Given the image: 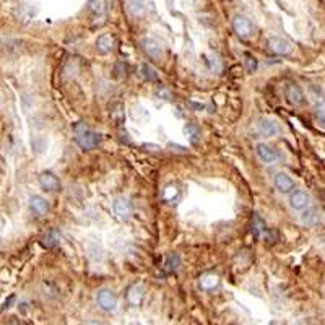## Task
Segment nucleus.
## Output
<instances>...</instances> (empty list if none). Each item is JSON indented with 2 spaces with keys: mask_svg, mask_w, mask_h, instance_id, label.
<instances>
[{
  "mask_svg": "<svg viewBox=\"0 0 325 325\" xmlns=\"http://www.w3.org/2000/svg\"><path fill=\"white\" fill-rule=\"evenodd\" d=\"M96 304L99 306V309L104 311V312H114L117 309V304H119L117 294L114 293L112 290L104 288V290L98 291V294H96Z\"/></svg>",
  "mask_w": 325,
  "mask_h": 325,
  "instance_id": "1",
  "label": "nucleus"
},
{
  "mask_svg": "<svg viewBox=\"0 0 325 325\" xmlns=\"http://www.w3.org/2000/svg\"><path fill=\"white\" fill-rule=\"evenodd\" d=\"M233 30L239 37L247 39V37H251L254 34V25L246 15H236L233 18Z\"/></svg>",
  "mask_w": 325,
  "mask_h": 325,
  "instance_id": "2",
  "label": "nucleus"
},
{
  "mask_svg": "<svg viewBox=\"0 0 325 325\" xmlns=\"http://www.w3.org/2000/svg\"><path fill=\"white\" fill-rule=\"evenodd\" d=\"M99 135L94 133L88 129H83L80 132H76V145L82 150H93L99 145Z\"/></svg>",
  "mask_w": 325,
  "mask_h": 325,
  "instance_id": "3",
  "label": "nucleus"
},
{
  "mask_svg": "<svg viewBox=\"0 0 325 325\" xmlns=\"http://www.w3.org/2000/svg\"><path fill=\"white\" fill-rule=\"evenodd\" d=\"M141 47H143V51L155 60H161L162 57H165V49H162L161 43L153 39V37H145V39H141Z\"/></svg>",
  "mask_w": 325,
  "mask_h": 325,
  "instance_id": "4",
  "label": "nucleus"
},
{
  "mask_svg": "<svg viewBox=\"0 0 325 325\" xmlns=\"http://www.w3.org/2000/svg\"><path fill=\"white\" fill-rule=\"evenodd\" d=\"M112 210L119 219H127L132 215V204L126 197H116L112 202Z\"/></svg>",
  "mask_w": 325,
  "mask_h": 325,
  "instance_id": "5",
  "label": "nucleus"
},
{
  "mask_svg": "<svg viewBox=\"0 0 325 325\" xmlns=\"http://www.w3.org/2000/svg\"><path fill=\"white\" fill-rule=\"evenodd\" d=\"M285 96L288 99L293 106H302L306 98H304V91L301 90L299 85L296 83H288L285 88Z\"/></svg>",
  "mask_w": 325,
  "mask_h": 325,
  "instance_id": "6",
  "label": "nucleus"
},
{
  "mask_svg": "<svg viewBox=\"0 0 325 325\" xmlns=\"http://www.w3.org/2000/svg\"><path fill=\"white\" fill-rule=\"evenodd\" d=\"M290 207L293 210H298V212H302L304 208H308L311 204V197L308 192H304V190H294L290 195Z\"/></svg>",
  "mask_w": 325,
  "mask_h": 325,
  "instance_id": "7",
  "label": "nucleus"
},
{
  "mask_svg": "<svg viewBox=\"0 0 325 325\" xmlns=\"http://www.w3.org/2000/svg\"><path fill=\"white\" fill-rule=\"evenodd\" d=\"M257 129H259L260 135L270 138V137H275L280 133V127L278 124H276L275 120L269 119V117H260L259 120H257Z\"/></svg>",
  "mask_w": 325,
  "mask_h": 325,
  "instance_id": "8",
  "label": "nucleus"
},
{
  "mask_svg": "<svg viewBox=\"0 0 325 325\" xmlns=\"http://www.w3.org/2000/svg\"><path fill=\"white\" fill-rule=\"evenodd\" d=\"M37 180H39V186L46 190V192H55V190L60 189V180L57 179V176L54 173H49V171L41 173Z\"/></svg>",
  "mask_w": 325,
  "mask_h": 325,
  "instance_id": "9",
  "label": "nucleus"
},
{
  "mask_svg": "<svg viewBox=\"0 0 325 325\" xmlns=\"http://www.w3.org/2000/svg\"><path fill=\"white\" fill-rule=\"evenodd\" d=\"M30 210H31V212H33L36 216L43 218V216H46L47 213H49L51 205H49V202H47V200H46L44 197H41V195H33V197L30 198Z\"/></svg>",
  "mask_w": 325,
  "mask_h": 325,
  "instance_id": "10",
  "label": "nucleus"
},
{
  "mask_svg": "<svg viewBox=\"0 0 325 325\" xmlns=\"http://www.w3.org/2000/svg\"><path fill=\"white\" fill-rule=\"evenodd\" d=\"M273 184H275V189L281 194H291L293 189H294L293 179L286 173H276L275 179H273Z\"/></svg>",
  "mask_w": 325,
  "mask_h": 325,
  "instance_id": "11",
  "label": "nucleus"
},
{
  "mask_svg": "<svg viewBox=\"0 0 325 325\" xmlns=\"http://www.w3.org/2000/svg\"><path fill=\"white\" fill-rule=\"evenodd\" d=\"M269 49L276 55H290L291 54V44L283 39V37H270L269 39Z\"/></svg>",
  "mask_w": 325,
  "mask_h": 325,
  "instance_id": "12",
  "label": "nucleus"
},
{
  "mask_svg": "<svg viewBox=\"0 0 325 325\" xmlns=\"http://www.w3.org/2000/svg\"><path fill=\"white\" fill-rule=\"evenodd\" d=\"M255 151H257V156H259L263 162H267V165H272V162H275L276 158H278V153H276L270 145H267V143H257Z\"/></svg>",
  "mask_w": 325,
  "mask_h": 325,
  "instance_id": "13",
  "label": "nucleus"
},
{
  "mask_svg": "<svg viewBox=\"0 0 325 325\" xmlns=\"http://www.w3.org/2000/svg\"><path fill=\"white\" fill-rule=\"evenodd\" d=\"M114 44H116V37L112 34H101L96 39V51L99 54H109L114 49Z\"/></svg>",
  "mask_w": 325,
  "mask_h": 325,
  "instance_id": "14",
  "label": "nucleus"
},
{
  "mask_svg": "<svg viewBox=\"0 0 325 325\" xmlns=\"http://www.w3.org/2000/svg\"><path fill=\"white\" fill-rule=\"evenodd\" d=\"M145 298V290H143L141 285H132L127 291V301L132 306H140Z\"/></svg>",
  "mask_w": 325,
  "mask_h": 325,
  "instance_id": "15",
  "label": "nucleus"
},
{
  "mask_svg": "<svg viewBox=\"0 0 325 325\" xmlns=\"http://www.w3.org/2000/svg\"><path fill=\"white\" fill-rule=\"evenodd\" d=\"M200 288L205 290V291H213L215 288H218L219 286V276L215 275V273H205L200 276Z\"/></svg>",
  "mask_w": 325,
  "mask_h": 325,
  "instance_id": "16",
  "label": "nucleus"
},
{
  "mask_svg": "<svg viewBox=\"0 0 325 325\" xmlns=\"http://www.w3.org/2000/svg\"><path fill=\"white\" fill-rule=\"evenodd\" d=\"M301 221L306 225V226H315L319 221H320V215L315 208H304L302 210V215H301Z\"/></svg>",
  "mask_w": 325,
  "mask_h": 325,
  "instance_id": "17",
  "label": "nucleus"
},
{
  "mask_svg": "<svg viewBox=\"0 0 325 325\" xmlns=\"http://www.w3.org/2000/svg\"><path fill=\"white\" fill-rule=\"evenodd\" d=\"M184 135L192 145H198V141L202 140V132H200L197 124H187L184 127Z\"/></svg>",
  "mask_w": 325,
  "mask_h": 325,
  "instance_id": "18",
  "label": "nucleus"
},
{
  "mask_svg": "<svg viewBox=\"0 0 325 325\" xmlns=\"http://www.w3.org/2000/svg\"><path fill=\"white\" fill-rule=\"evenodd\" d=\"M127 8H129V13L135 18H141L147 13V7L143 4V0H129Z\"/></svg>",
  "mask_w": 325,
  "mask_h": 325,
  "instance_id": "19",
  "label": "nucleus"
},
{
  "mask_svg": "<svg viewBox=\"0 0 325 325\" xmlns=\"http://www.w3.org/2000/svg\"><path fill=\"white\" fill-rule=\"evenodd\" d=\"M267 231V225H265V221L263 219L257 215V213H254L252 215V234H254V237H260V236H263V233Z\"/></svg>",
  "mask_w": 325,
  "mask_h": 325,
  "instance_id": "20",
  "label": "nucleus"
},
{
  "mask_svg": "<svg viewBox=\"0 0 325 325\" xmlns=\"http://www.w3.org/2000/svg\"><path fill=\"white\" fill-rule=\"evenodd\" d=\"M88 7H90V12L94 16H101L103 18L104 13H106V0H90Z\"/></svg>",
  "mask_w": 325,
  "mask_h": 325,
  "instance_id": "21",
  "label": "nucleus"
},
{
  "mask_svg": "<svg viewBox=\"0 0 325 325\" xmlns=\"http://www.w3.org/2000/svg\"><path fill=\"white\" fill-rule=\"evenodd\" d=\"M179 194H180V189L176 184H169L162 189L161 195H162V200H165V202H174V200L179 197Z\"/></svg>",
  "mask_w": 325,
  "mask_h": 325,
  "instance_id": "22",
  "label": "nucleus"
},
{
  "mask_svg": "<svg viewBox=\"0 0 325 325\" xmlns=\"http://www.w3.org/2000/svg\"><path fill=\"white\" fill-rule=\"evenodd\" d=\"M41 242L44 247H55L57 244H59V234H57L55 229H49V231H46V234L41 237Z\"/></svg>",
  "mask_w": 325,
  "mask_h": 325,
  "instance_id": "23",
  "label": "nucleus"
},
{
  "mask_svg": "<svg viewBox=\"0 0 325 325\" xmlns=\"http://www.w3.org/2000/svg\"><path fill=\"white\" fill-rule=\"evenodd\" d=\"M109 116L116 124H120L124 120V106L120 103H114L109 108Z\"/></svg>",
  "mask_w": 325,
  "mask_h": 325,
  "instance_id": "24",
  "label": "nucleus"
},
{
  "mask_svg": "<svg viewBox=\"0 0 325 325\" xmlns=\"http://www.w3.org/2000/svg\"><path fill=\"white\" fill-rule=\"evenodd\" d=\"M208 67H210V70H212L213 73H219L223 69V64H221V59L216 55V54H210L208 55Z\"/></svg>",
  "mask_w": 325,
  "mask_h": 325,
  "instance_id": "25",
  "label": "nucleus"
},
{
  "mask_svg": "<svg viewBox=\"0 0 325 325\" xmlns=\"http://www.w3.org/2000/svg\"><path fill=\"white\" fill-rule=\"evenodd\" d=\"M180 267V257L176 254H171L166 259V270L168 272H177Z\"/></svg>",
  "mask_w": 325,
  "mask_h": 325,
  "instance_id": "26",
  "label": "nucleus"
},
{
  "mask_svg": "<svg viewBox=\"0 0 325 325\" xmlns=\"http://www.w3.org/2000/svg\"><path fill=\"white\" fill-rule=\"evenodd\" d=\"M141 75L145 76L147 80H150V82H158V75H156L155 69H151L148 64L141 65Z\"/></svg>",
  "mask_w": 325,
  "mask_h": 325,
  "instance_id": "27",
  "label": "nucleus"
},
{
  "mask_svg": "<svg viewBox=\"0 0 325 325\" xmlns=\"http://www.w3.org/2000/svg\"><path fill=\"white\" fill-rule=\"evenodd\" d=\"M31 147L36 153H43L47 148V141L43 137H36V138L31 140Z\"/></svg>",
  "mask_w": 325,
  "mask_h": 325,
  "instance_id": "28",
  "label": "nucleus"
},
{
  "mask_svg": "<svg viewBox=\"0 0 325 325\" xmlns=\"http://www.w3.org/2000/svg\"><path fill=\"white\" fill-rule=\"evenodd\" d=\"M257 67H259V62H257V59L252 55V54H246V69L247 72H255Z\"/></svg>",
  "mask_w": 325,
  "mask_h": 325,
  "instance_id": "29",
  "label": "nucleus"
},
{
  "mask_svg": "<svg viewBox=\"0 0 325 325\" xmlns=\"http://www.w3.org/2000/svg\"><path fill=\"white\" fill-rule=\"evenodd\" d=\"M314 116H315V119H317L319 126L325 129V108L323 106H317V108H315V111H314Z\"/></svg>",
  "mask_w": 325,
  "mask_h": 325,
  "instance_id": "30",
  "label": "nucleus"
},
{
  "mask_svg": "<svg viewBox=\"0 0 325 325\" xmlns=\"http://www.w3.org/2000/svg\"><path fill=\"white\" fill-rule=\"evenodd\" d=\"M169 148L173 150V151H177V153H186V151H187L184 147H180V145H174V143H169Z\"/></svg>",
  "mask_w": 325,
  "mask_h": 325,
  "instance_id": "31",
  "label": "nucleus"
},
{
  "mask_svg": "<svg viewBox=\"0 0 325 325\" xmlns=\"http://www.w3.org/2000/svg\"><path fill=\"white\" fill-rule=\"evenodd\" d=\"M85 325H103V323L98 322V320H87V322H85Z\"/></svg>",
  "mask_w": 325,
  "mask_h": 325,
  "instance_id": "32",
  "label": "nucleus"
},
{
  "mask_svg": "<svg viewBox=\"0 0 325 325\" xmlns=\"http://www.w3.org/2000/svg\"><path fill=\"white\" fill-rule=\"evenodd\" d=\"M145 148H148V150L151 148L153 151H156V150H159V147H156V145H145Z\"/></svg>",
  "mask_w": 325,
  "mask_h": 325,
  "instance_id": "33",
  "label": "nucleus"
},
{
  "mask_svg": "<svg viewBox=\"0 0 325 325\" xmlns=\"http://www.w3.org/2000/svg\"><path fill=\"white\" fill-rule=\"evenodd\" d=\"M7 325H18V323H16V322H8Z\"/></svg>",
  "mask_w": 325,
  "mask_h": 325,
  "instance_id": "34",
  "label": "nucleus"
},
{
  "mask_svg": "<svg viewBox=\"0 0 325 325\" xmlns=\"http://www.w3.org/2000/svg\"><path fill=\"white\" fill-rule=\"evenodd\" d=\"M323 101H325V93H323Z\"/></svg>",
  "mask_w": 325,
  "mask_h": 325,
  "instance_id": "35",
  "label": "nucleus"
}]
</instances>
